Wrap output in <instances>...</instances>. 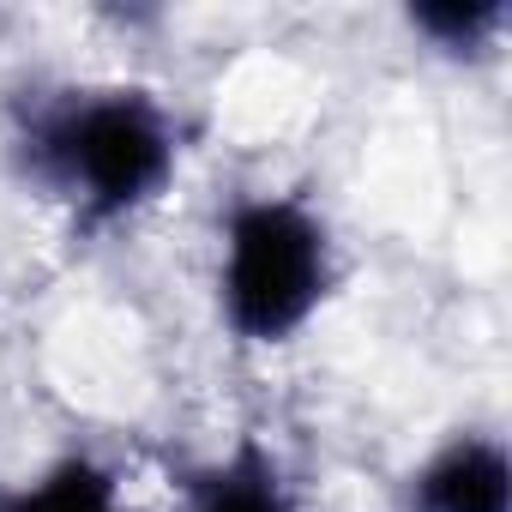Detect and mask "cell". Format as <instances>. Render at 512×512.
Segmentation results:
<instances>
[{
  "label": "cell",
  "instance_id": "6",
  "mask_svg": "<svg viewBox=\"0 0 512 512\" xmlns=\"http://www.w3.org/2000/svg\"><path fill=\"white\" fill-rule=\"evenodd\" d=\"M506 19H512L506 0H422V7H410V31L440 55H464V61L488 55Z\"/></svg>",
  "mask_w": 512,
  "mask_h": 512
},
{
  "label": "cell",
  "instance_id": "5",
  "mask_svg": "<svg viewBox=\"0 0 512 512\" xmlns=\"http://www.w3.org/2000/svg\"><path fill=\"white\" fill-rule=\"evenodd\" d=\"M0 512H133L121 476L91 452H61L37 476L0 488Z\"/></svg>",
  "mask_w": 512,
  "mask_h": 512
},
{
  "label": "cell",
  "instance_id": "2",
  "mask_svg": "<svg viewBox=\"0 0 512 512\" xmlns=\"http://www.w3.org/2000/svg\"><path fill=\"white\" fill-rule=\"evenodd\" d=\"M338 284L326 217L296 193H241L223 211L217 308L241 344H290Z\"/></svg>",
  "mask_w": 512,
  "mask_h": 512
},
{
  "label": "cell",
  "instance_id": "3",
  "mask_svg": "<svg viewBox=\"0 0 512 512\" xmlns=\"http://www.w3.org/2000/svg\"><path fill=\"white\" fill-rule=\"evenodd\" d=\"M410 512H512V464L500 434L458 428L446 434L404 482Z\"/></svg>",
  "mask_w": 512,
  "mask_h": 512
},
{
  "label": "cell",
  "instance_id": "4",
  "mask_svg": "<svg viewBox=\"0 0 512 512\" xmlns=\"http://www.w3.org/2000/svg\"><path fill=\"white\" fill-rule=\"evenodd\" d=\"M181 512H302V500L284 458L260 434H241L229 440V452L193 470Z\"/></svg>",
  "mask_w": 512,
  "mask_h": 512
},
{
  "label": "cell",
  "instance_id": "1",
  "mask_svg": "<svg viewBox=\"0 0 512 512\" xmlns=\"http://www.w3.org/2000/svg\"><path fill=\"white\" fill-rule=\"evenodd\" d=\"M13 163L79 229H115L175 181L181 121L139 85L31 91L13 115Z\"/></svg>",
  "mask_w": 512,
  "mask_h": 512
}]
</instances>
